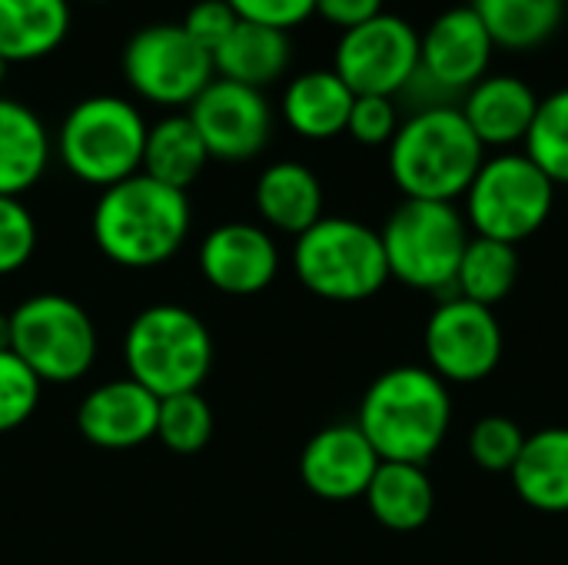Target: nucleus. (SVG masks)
Instances as JSON below:
<instances>
[{"label":"nucleus","mask_w":568,"mask_h":565,"mask_svg":"<svg viewBox=\"0 0 568 565\" xmlns=\"http://www.w3.org/2000/svg\"><path fill=\"white\" fill-rule=\"evenodd\" d=\"M97 250L126 270H150L180 253L190 236V200L146 173L106 186L93 206Z\"/></svg>","instance_id":"obj_1"},{"label":"nucleus","mask_w":568,"mask_h":565,"mask_svg":"<svg viewBox=\"0 0 568 565\" xmlns=\"http://www.w3.org/2000/svg\"><path fill=\"white\" fill-rule=\"evenodd\" d=\"M453 423L449 386L429 366H396L373 380L356 426L386 463L426 466Z\"/></svg>","instance_id":"obj_2"},{"label":"nucleus","mask_w":568,"mask_h":565,"mask_svg":"<svg viewBox=\"0 0 568 565\" xmlns=\"http://www.w3.org/2000/svg\"><path fill=\"white\" fill-rule=\"evenodd\" d=\"M486 147L459 107H423L399 123L389 143V173L406 200L453 203L466 196Z\"/></svg>","instance_id":"obj_3"},{"label":"nucleus","mask_w":568,"mask_h":565,"mask_svg":"<svg viewBox=\"0 0 568 565\" xmlns=\"http://www.w3.org/2000/svg\"><path fill=\"white\" fill-rule=\"evenodd\" d=\"M126 376L156 400L193 393L213 370V336L206 323L176 303H156L133 316L123 340Z\"/></svg>","instance_id":"obj_4"},{"label":"nucleus","mask_w":568,"mask_h":565,"mask_svg":"<svg viewBox=\"0 0 568 565\" xmlns=\"http://www.w3.org/2000/svg\"><path fill=\"white\" fill-rule=\"evenodd\" d=\"M293 270L313 296L329 303H363L389 280L379 230L349 216H323L300 233Z\"/></svg>","instance_id":"obj_5"},{"label":"nucleus","mask_w":568,"mask_h":565,"mask_svg":"<svg viewBox=\"0 0 568 565\" xmlns=\"http://www.w3.org/2000/svg\"><path fill=\"white\" fill-rule=\"evenodd\" d=\"M146 123L140 110L113 93H93L80 100L60 123L57 153L60 163L90 186H113L143 167Z\"/></svg>","instance_id":"obj_6"},{"label":"nucleus","mask_w":568,"mask_h":565,"mask_svg":"<svg viewBox=\"0 0 568 565\" xmlns=\"http://www.w3.org/2000/svg\"><path fill=\"white\" fill-rule=\"evenodd\" d=\"M389 276L413 290H446L456 283L469 233L453 203L403 200L379 230Z\"/></svg>","instance_id":"obj_7"},{"label":"nucleus","mask_w":568,"mask_h":565,"mask_svg":"<svg viewBox=\"0 0 568 565\" xmlns=\"http://www.w3.org/2000/svg\"><path fill=\"white\" fill-rule=\"evenodd\" d=\"M10 350L40 383L67 386L90 373L97 360V326L77 300L37 293L10 313Z\"/></svg>","instance_id":"obj_8"},{"label":"nucleus","mask_w":568,"mask_h":565,"mask_svg":"<svg viewBox=\"0 0 568 565\" xmlns=\"http://www.w3.org/2000/svg\"><path fill=\"white\" fill-rule=\"evenodd\" d=\"M552 203L556 183L526 153H499L483 160L476 180L466 190V216L476 236L513 246L542 230Z\"/></svg>","instance_id":"obj_9"},{"label":"nucleus","mask_w":568,"mask_h":565,"mask_svg":"<svg viewBox=\"0 0 568 565\" xmlns=\"http://www.w3.org/2000/svg\"><path fill=\"white\" fill-rule=\"evenodd\" d=\"M213 73V57L180 23L143 27L123 47L126 83L156 107H190Z\"/></svg>","instance_id":"obj_10"},{"label":"nucleus","mask_w":568,"mask_h":565,"mask_svg":"<svg viewBox=\"0 0 568 565\" xmlns=\"http://www.w3.org/2000/svg\"><path fill=\"white\" fill-rule=\"evenodd\" d=\"M333 70L356 97H396L419 70V33L409 20L383 10L343 30Z\"/></svg>","instance_id":"obj_11"},{"label":"nucleus","mask_w":568,"mask_h":565,"mask_svg":"<svg viewBox=\"0 0 568 565\" xmlns=\"http://www.w3.org/2000/svg\"><path fill=\"white\" fill-rule=\"evenodd\" d=\"M503 326L489 306L453 296L426 320V360L443 383H483L503 360Z\"/></svg>","instance_id":"obj_12"},{"label":"nucleus","mask_w":568,"mask_h":565,"mask_svg":"<svg viewBox=\"0 0 568 565\" xmlns=\"http://www.w3.org/2000/svg\"><path fill=\"white\" fill-rule=\"evenodd\" d=\"M186 117L203 137L210 160L223 163L253 160L273 133V110L263 90L223 77L206 83V90L186 107Z\"/></svg>","instance_id":"obj_13"},{"label":"nucleus","mask_w":568,"mask_h":565,"mask_svg":"<svg viewBox=\"0 0 568 565\" xmlns=\"http://www.w3.org/2000/svg\"><path fill=\"white\" fill-rule=\"evenodd\" d=\"M493 50L496 43L476 10L453 7L419 33V73L446 93H466L489 77Z\"/></svg>","instance_id":"obj_14"},{"label":"nucleus","mask_w":568,"mask_h":565,"mask_svg":"<svg viewBox=\"0 0 568 565\" xmlns=\"http://www.w3.org/2000/svg\"><path fill=\"white\" fill-rule=\"evenodd\" d=\"M196 263L213 290L226 296H253L276 280L280 250L256 223H223L203 236Z\"/></svg>","instance_id":"obj_15"},{"label":"nucleus","mask_w":568,"mask_h":565,"mask_svg":"<svg viewBox=\"0 0 568 565\" xmlns=\"http://www.w3.org/2000/svg\"><path fill=\"white\" fill-rule=\"evenodd\" d=\"M379 463L383 460L376 456V450L356 423H336L320 430L306 443L300 456V476L313 496L346 503L366 496Z\"/></svg>","instance_id":"obj_16"},{"label":"nucleus","mask_w":568,"mask_h":565,"mask_svg":"<svg viewBox=\"0 0 568 565\" xmlns=\"http://www.w3.org/2000/svg\"><path fill=\"white\" fill-rule=\"evenodd\" d=\"M156 416L160 400L123 376L106 380L83 396L77 410V430L100 450H133L156 436Z\"/></svg>","instance_id":"obj_17"},{"label":"nucleus","mask_w":568,"mask_h":565,"mask_svg":"<svg viewBox=\"0 0 568 565\" xmlns=\"http://www.w3.org/2000/svg\"><path fill=\"white\" fill-rule=\"evenodd\" d=\"M463 117L479 137L483 147H513L526 143V133L536 120L539 97L536 90L509 73H489L463 93Z\"/></svg>","instance_id":"obj_18"},{"label":"nucleus","mask_w":568,"mask_h":565,"mask_svg":"<svg viewBox=\"0 0 568 565\" xmlns=\"http://www.w3.org/2000/svg\"><path fill=\"white\" fill-rule=\"evenodd\" d=\"M256 213L283 233H306L313 223L323 220V186L320 176L296 163V160H280L266 167L256 180L253 190Z\"/></svg>","instance_id":"obj_19"},{"label":"nucleus","mask_w":568,"mask_h":565,"mask_svg":"<svg viewBox=\"0 0 568 565\" xmlns=\"http://www.w3.org/2000/svg\"><path fill=\"white\" fill-rule=\"evenodd\" d=\"M519 500L539 513H568V426H549L526 436L513 466Z\"/></svg>","instance_id":"obj_20"},{"label":"nucleus","mask_w":568,"mask_h":565,"mask_svg":"<svg viewBox=\"0 0 568 565\" xmlns=\"http://www.w3.org/2000/svg\"><path fill=\"white\" fill-rule=\"evenodd\" d=\"M356 93L336 77V70H306L293 77L283 93V120L306 140H329L346 133Z\"/></svg>","instance_id":"obj_21"},{"label":"nucleus","mask_w":568,"mask_h":565,"mask_svg":"<svg viewBox=\"0 0 568 565\" xmlns=\"http://www.w3.org/2000/svg\"><path fill=\"white\" fill-rule=\"evenodd\" d=\"M290 60H293V43H290L286 30L240 20L233 27V33L216 47L213 70L223 80L263 90L266 83H273L286 73Z\"/></svg>","instance_id":"obj_22"},{"label":"nucleus","mask_w":568,"mask_h":565,"mask_svg":"<svg viewBox=\"0 0 568 565\" xmlns=\"http://www.w3.org/2000/svg\"><path fill=\"white\" fill-rule=\"evenodd\" d=\"M50 163V133L43 120L10 100L0 97V196L27 193Z\"/></svg>","instance_id":"obj_23"},{"label":"nucleus","mask_w":568,"mask_h":565,"mask_svg":"<svg viewBox=\"0 0 568 565\" xmlns=\"http://www.w3.org/2000/svg\"><path fill=\"white\" fill-rule=\"evenodd\" d=\"M366 506L373 519L393 533H413L426 526L436 506V490L426 476V466L383 460L366 490Z\"/></svg>","instance_id":"obj_24"},{"label":"nucleus","mask_w":568,"mask_h":565,"mask_svg":"<svg viewBox=\"0 0 568 565\" xmlns=\"http://www.w3.org/2000/svg\"><path fill=\"white\" fill-rule=\"evenodd\" d=\"M70 30V0H0V57L7 63L53 53Z\"/></svg>","instance_id":"obj_25"},{"label":"nucleus","mask_w":568,"mask_h":565,"mask_svg":"<svg viewBox=\"0 0 568 565\" xmlns=\"http://www.w3.org/2000/svg\"><path fill=\"white\" fill-rule=\"evenodd\" d=\"M206 163H210L206 143L186 113H170L160 123L146 127L140 173L186 193V186L203 173Z\"/></svg>","instance_id":"obj_26"},{"label":"nucleus","mask_w":568,"mask_h":565,"mask_svg":"<svg viewBox=\"0 0 568 565\" xmlns=\"http://www.w3.org/2000/svg\"><path fill=\"white\" fill-rule=\"evenodd\" d=\"M469 7L503 50L542 47L566 13V0H473Z\"/></svg>","instance_id":"obj_27"},{"label":"nucleus","mask_w":568,"mask_h":565,"mask_svg":"<svg viewBox=\"0 0 568 565\" xmlns=\"http://www.w3.org/2000/svg\"><path fill=\"white\" fill-rule=\"evenodd\" d=\"M516 283H519V250L513 243H499L489 236H469L453 283L459 296L493 310L516 290Z\"/></svg>","instance_id":"obj_28"},{"label":"nucleus","mask_w":568,"mask_h":565,"mask_svg":"<svg viewBox=\"0 0 568 565\" xmlns=\"http://www.w3.org/2000/svg\"><path fill=\"white\" fill-rule=\"evenodd\" d=\"M526 157L559 186L568 183V87L539 100L526 133Z\"/></svg>","instance_id":"obj_29"},{"label":"nucleus","mask_w":568,"mask_h":565,"mask_svg":"<svg viewBox=\"0 0 568 565\" xmlns=\"http://www.w3.org/2000/svg\"><path fill=\"white\" fill-rule=\"evenodd\" d=\"M210 436H213V410H210V403L203 400L200 390L160 400L156 440L170 453L193 456L210 443Z\"/></svg>","instance_id":"obj_30"},{"label":"nucleus","mask_w":568,"mask_h":565,"mask_svg":"<svg viewBox=\"0 0 568 565\" xmlns=\"http://www.w3.org/2000/svg\"><path fill=\"white\" fill-rule=\"evenodd\" d=\"M40 390L43 383L33 376V370L13 350H3L0 353V433L20 430L37 413Z\"/></svg>","instance_id":"obj_31"},{"label":"nucleus","mask_w":568,"mask_h":565,"mask_svg":"<svg viewBox=\"0 0 568 565\" xmlns=\"http://www.w3.org/2000/svg\"><path fill=\"white\" fill-rule=\"evenodd\" d=\"M523 446H526V433L509 416H483L469 433V453L476 466L489 473H513Z\"/></svg>","instance_id":"obj_32"},{"label":"nucleus","mask_w":568,"mask_h":565,"mask_svg":"<svg viewBox=\"0 0 568 565\" xmlns=\"http://www.w3.org/2000/svg\"><path fill=\"white\" fill-rule=\"evenodd\" d=\"M37 250V223L20 196H0V276L17 273Z\"/></svg>","instance_id":"obj_33"},{"label":"nucleus","mask_w":568,"mask_h":565,"mask_svg":"<svg viewBox=\"0 0 568 565\" xmlns=\"http://www.w3.org/2000/svg\"><path fill=\"white\" fill-rule=\"evenodd\" d=\"M396 130H399V113H396L393 97H356L353 100L346 133L356 143L383 147V143H393Z\"/></svg>","instance_id":"obj_34"},{"label":"nucleus","mask_w":568,"mask_h":565,"mask_svg":"<svg viewBox=\"0 0 568 565\" xmlns=\"http://www.w3.org/2000/svg\"><path fill=\"white\" fill-rule=\"evenodd\" d=\"M240 23V17L233 13V7L226 0H196L186 17H183V30L213 57L216 47L233 33V27Z\"/></svg>","instance_id":"obj_35"},{"label":"nucleus","mask_w":568,"mask_h":565,"mask_svg":"<svg viewBox=\"0 0 568 565\" xmlns=\"http://www.w3.org/2000/svg\"><path fill=\"white\" fill-rule=\"evenodd\" d=\"M240 20L263 23L273 30H293L316 13V0H226Z\"/></svg>","instance_id":"obj_36"},{"label":"nucleus","mask_w":568,"mask_h":565,"mask_svg":"<svg viewBox=\"0 0 568 565\" xmlns=\"http://www.w3.org/2000/svg\"><path fill=\"white\" fill-rule=\"evenodd\" d=\"M316 13L339 30H353V27L379 17L383 0H316Z\"/></svg>","instance_id":"obj_37"},{"label":"nucleus","mask_w":568,"mask_h":565,"mask_svg":"<svg viewBox=\"0 0 568 565\" xmlns=\"http://www.w3.org/2000/svg\"><path fill=\"white\" fill-rule=\"evenodd\" d=\"M10 350V313H0V353Z\"/></svg>","instance_id":"obj_38"},{"label":"nucleus","mask_w":568,"mask_h":565,"mask_svg":"<svg viewBox=\"0 0 568 565\" xmlns=\"http://www.w3.org/2000/svg\"><path fill=\"white\" fill-rule=\"evenodd\" d=\"M7 67H10V63H7V60L0 57V83H3V77H7Z\"/></svg>","instance_id":"obj_39"},{"label":"nucleus","mask_w":568,"mask_h":565,"mask_svg":"<svg viewBox=\"0 0 568 565\" xmlns=\"http://www.w3.org/2000/svg\"><path fill=\"white\" fill-rule=\"evenodd\" d=\"M87 3H106V0H87Z\"/></svg>","instance_id":"obj_40"}]
</instances>
